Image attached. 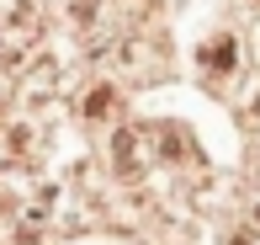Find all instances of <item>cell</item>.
Segmentation results:
<instances>
[{
	"mask_svg": "<svg viewBox=\"0 0 260 245\" xmlns=\"http://www.w3.org/2000/svg\"><path fill=\"white\" fill-rule=\"evenodd\" d=\"M234 53H239V43H234V38H212L207 48H202V64L212 69V75H218V69L229 75V69H234Z\"/></svg>",
	"mask_w": 260,
	"mask_h": 245,
	"instance_id": "1",
	"label": "cell"
},
{
	"mask_svg": "<svg viewBox=\"0 0 260 245\" xmlns=\"http://www.w3.org/2000/svg\"><path fill=\"white\" fill-rule=\"evenodd\" d=\"M255 224H260V208H255Z\"/></svg>",
	"mask_w": 260,
	"mask_h": 245,
	"instance_id": "2",
	"label": "cell"
}]
</instances>
